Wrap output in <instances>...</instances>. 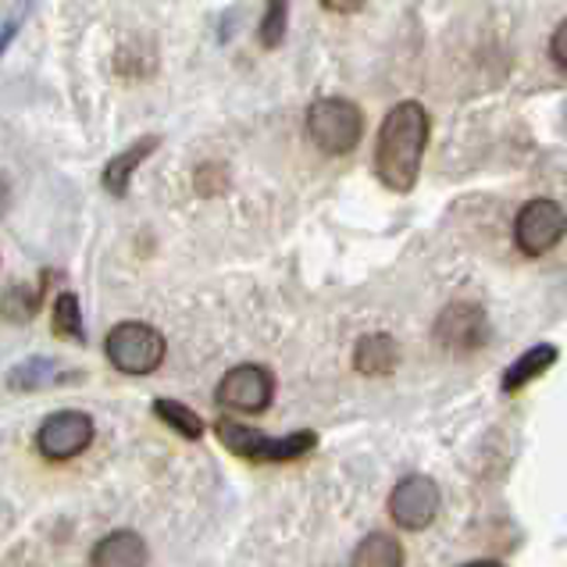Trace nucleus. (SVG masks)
<instances>
[{"mask_svg":"<svg viewBox=\"0 0 567 567\" xmlns=\"http://www.w3.org/2000/svg\"><path fill=\"white\" fill-rule=\"evenodd\" d=\"M432 136V118L417 101H403L385 115L375 147V175L385 189L408 193L417 183L421 157Z\"/></svg>","mask_w":567,"mask_h":567,"instance_id":"f257e3e1","label":"nucleus"},{"mask_svg":"<svg viewBox=\"0 0 567 567\" xmlns=\"http://www.w3.org/2000/svg\"><path fill=\"white\" fill-rule=\"evenodd\" d=\"M215 435L221 440L225 450L250 464H289V461H300L311 450H318V432H311V429H300L289 435H265V432H257L233 417H218Z\"/></svg>","mask_w":567,"mask_h":567,"instance_id":"f03ea898","label":"nucleus"},{"mask_svg":"<svg viewBox=\"0 0 567 567\" xmlns=\"http://www.w3.org/2000/svg\"><path fill=\"white\" fill-rule=\"evenodd\" d=\"M307 136L315 140L318 151H326L332 157L358 151V143L364 140L361 107L347 101V96H318L307 107Z\"/></svg>","mask_w":567,"mask_h":567,"instance_id":"7ed1b4c3","label":"nucleus"},{"mask_svg":"<svg viewBox=\"0 0 567 567\" xmlns=\"http://www.w3.org/2000/svg\"><path fill=\"white\" fill-rule=\"evenodd\" d=\"M104 353L111 368H118L122 375H151L161 364H165V336L154 326H143V321H122L107 332L104 339Z\"/></svg>","mask_w":567,"mask_h":567,"instance_id":"20e7f679","label":"nucleus"},{"mask_svg":"<svg viewBox=\"0 0 567 567\" xmlns=\"http://www.w3.org/2000/svg\"><path fill=\"white\" fill-rule=\"evenodd\" d=\"M435 343H440L453 358H467V353H478L489 343V318L478 303L472 300H457L443 307V315L435 318Z\"/></svg>","mask_w":567,"mask_h":567,"instance_id":"39448f33","label":"nucleus"},{"mask_svg":"<svg viewBox=\"0 0 567 567\" xmlns=\"http://www.w3.org/2000/svg\"><path fill=\"white\" fill-rule=\"evenodd\" d=\"M215 400L221 408L239 414H261L275 400V379L261 364H236L225 371V379L215 389Z\"/></svg>","mask_w":567,"mask_h":567,"instance_id":"423d86ee","label":"nucleus"},{"mask_svg":"<svg viewBox=\"0 0 567 567\" xmlns=\"http://www.w3.org/2000/svg\"><path fill=\"white\" fill-rule=\"evenodd\" d=\"M93 417L86 411H54L37 432V450L43 461H72L93 443Z\"/></svg>","mask_w":567,"mask_h":567,"instance_id":"0eeeda50","label":"nucleus"},{"mask_svg":"<svg viewBox=\"0 0 567 567\" xmlns=\"http://www.w3.org/2000/svg\"><path fill=\"white\" fill-rule=\"evenodd\" d=\"M564 207L557 200H528L517 210L514 221V243L525 257H543L564 239Z\"/></svg>","mask_w":567,"mask_h":567,"instance_id":"6e6552de","label":"nucleus"},{"mask_svg":"<svg viewBox=\"0 0 567 567\" xmlns=\"http://www.w3.org/2000/svg\"><path fill=\"white\" fill-rule=\"evenodd\" d=\"M389 514L393 522L408 532H421L435 522L440 514V485H435L429 475H411L403 478L393 496H389Z\"/></svg>","mask_w":567,"mask_h":567,"instance_id":"1a4fd4ad","label":"nucleus"},{"mask_svg":"<svg viewBox=\"0 0 567 567\" xmlns=\"http://www.w3.org/2000/svg\"><path fill=\"white\" fill-rule=\"evenodd\" d=\"M353 368L358 375L368 379H385L400 368V343L389 332H368L353 347Z\"/></svg>","mask_w":567,"mask_h":567,"instance_id":"9d476101","label":"nucleus"},{"mask_svg":"<svg viewBox=\"0 0 567 567\" xmlns=\"http://www.w3.org/2000/svg\"><path fill=\"white\" fill-rule=\"evenodd\" d=\"M161 147V136H140L128 143L125 151H118L115 157L107 161V168H104V189L111 193V197H128V183H133V175L136 168L147 161L154 151Z\"/></svg>","mask_w":567,"mask_h":567,"instance_id":"9b49d317","label":"nucleus"},{"mask_svg":"<svg viewBox=\"0 0 567 567\" xmlns=\"http://www.w3.org/2000/svg\"><path fill=\"white\" fill-rule=\"evenodd\" d=\"M147 560H151V549L136 532H111V536H104L90 554V564L96 567H136Z\"/></svg>","mask_w":567,"mask_h":567,"instance_id":"f8f14e48","label":"nucleus"},{"mask_svg":"<svg viewBox=\"0 0 567 567\" xmlns=\"http://www.w3.org/2000/svg\"><path fill=\"white\" fill-rule=\"evenodd\" d=\"M557 358H560V350L554 343H539V347L525 350L522 358H517L504 371V379H499V389H504V393H517V389H525L528 382H536L539 375H546V371L557 364Z\"/></svg>","mask_w":567,"mask_h":567,"instance_id":"ddd939ff","label":"nucleus"},{"mask_svg":"<svg viewBox=\"0 0 567 567\" xmlns=\"http://www.w3.org/2000/svg\"><path fill=\"white\" fill-rule=\"evenodd\" d=\"M47 282H51V271H47L40 282H14L8 293H4V300H0V315H4L8 321H14V326L29 321L32 315L40 311L43 293H47Z\"/></svg>","mask_w":567,"mask_h":567,"instance_id":"4468645a","label":"nucleus"},{"mask_svg":"<svg viewBox=\"0 0 567 567\" xmlns=\"http://www.w3.org/2000/svg\"><path fill=\"white\" fill-rule=\"evenodd\" d=\"M58 382H61V364L51 358H29L8 371V385L14 393H40V389Z\"/></svg>","mask_w":567,"mask_h":567,"instance_id":"2eb2a0df","label":"nucleus"},{"mask_svg":"<svg viewBox=\"0 0 567 567\" xmlns=\"http://www.w3.org/2000/svg\"><path fill=\"white\" fill-rule=\"evenodd\" d=\"M358 567H400L403 564V546L385 536V532H375V536H364L361 546L353 549L350 557Z\"/></svg>","mask_w":567,"mask_h":567,"instance_id":"dca6fc26","label":"nucleus"},{"mask_svg":"<svg viewBox=\"0 0 567 567\" xmlns=\"http://www.w3.org/2000/svg\"><path fill=\"white\" fill-rule=\"evenodd\" d=\"M154 414H157V421H165L172 432H179L183 440H204V435H207L204 417L193 411V408H186V403L154 400Z\"/></svg>","mask_w":567,"mask_h":567,"instance_id":"f3484780","label":"nucleus"},{"mask_svg":"<svg viewBox=\"0 0 567 567\" xmlns=\"http://www.w3.org/2000/svg\"><path fill=\"white\" fill-rule=\"evenodd\" d=\"M54 336L72 339V343H86V326H83V307H79L75 293H58L54 300Z\"/></svg>","mask_w":567,"mask_h":567,"instance_id":"a211bd4d","label":"nucleus"},{"mask_svg":"<svg viewBox=\"0 0 567 567\" xmlns=\"http://www.w3.org/2000/svg\"><path fill=\"white\" fill-rule=\"evenodd\" d=\"M286 32H289V0H268L257 40H261L265 51H279V47L286 43Z\"/></svg>","mask_w":567,"mask_h":567,"instance_id":"6ab92c4d","label":"nucleus"},{"mask_svg":"<svg viewBox=\"0 0 567 567\" xmlns=\"http://www.w3.org/2000/svg\"><path fill=\"white\" fill-rule=\"evenodd\" d=\"M29 11H32V0H14V8L8 11V19L0 22V54H4L8 47H11V40L19 37V29L29 19Z\"/></svg>","mask_w":567,"mask_h":567,"instance_id":"aec40b11","label":"nucleus"},{"mask_svg":"<svg viewBox=\"0 0 567 567\" xmlns=\"http://www.w3.org/2000/svg\"><path fill=\"white\" fill-rule=\"evenodd\" d=\"M564 40H567V25L560 22L554 29V40H549V58H554V64L564 72V64H567V54H564Z\"/></svg>","mask_w":567,"mask_h":567,"instance_id":"412c9836","label":"nucleus"},{"mask_svg":"<svg viewBox=\"0 0 567 567\" xmlns=\"http://www.w3.org/2000/svg\"><path fill=\"white\" fill-rule=\"evenodd\" d=\"M368 0H321V8L332 11V14H358Z\"/></svg>","mask_w":567,"mask_h":567,"instance_id":"4be33fe9","label":"nucleus"},{"mask_svg":"<svg viewBox=\"0 0 567 567\" xmlns=\"http://www.w3.org/2000/svg\"><path fill=\"white\" fill-rule=\"evenodd\" d=\"M4 210H8V186L0 179V218H4Z\"/></svg>","mask_w":567,"mask_h":567,"instance_id":"5701e85b","label":"nucleus"}]
</instances>
